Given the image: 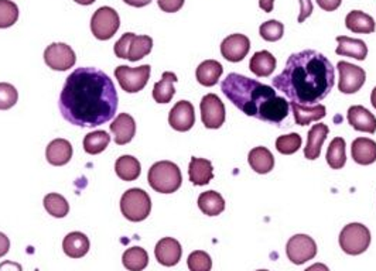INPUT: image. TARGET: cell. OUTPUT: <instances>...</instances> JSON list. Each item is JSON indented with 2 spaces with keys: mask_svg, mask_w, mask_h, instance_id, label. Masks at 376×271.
<instances>
[{
  "mask_svg": "<svg viewBox=\"0 0 376 271\" xmlns=\"http://www.w3.org/2000/svg\"><path fill=\"white\" fill-rule=\"evenodd\" d=\"M118 92L112 80L93 67L77 68L66 81L60 95L63 117L80 127L100 126L116 115Z\"/></svg>",
  "mask_w": 376,
  "mask_h": 271,
  "instance_id": "1",
  "label": "cell"
},
{
  "mask_svg": "<svg viewBox=\"0 0 376 271\" xmlns=\"http://www.w3.org/2000/svg\"><path fill=\"white\" fill-rule=\"evenodd\" d=\"M334 83L335 68L324 54L315 50L291 54L284 70L272 80L275 90L304 106H313L325 99L334 88Z\"/></svg>",
  "mask_w": 376,
  "mask_h": 271,
  "instance_id": "2",
  "label": "cell"
},
{
  "mask_svg": "<svg viewBox=\"0 0 376 271\" xmlns=\"http://www.w3.org/2000/svg\"><path fill=\"white\" fill-rule=\"evenodd\" d=\"M221 90L238 109L256 119L265 103L278 96L275 88L235 73L222 81Z\"/></svg>",
  "mask_w": 376,
  "mask_h": 271,
  "instance_id": "3",
  "label": "cell"
},
{
  "mask_svg": "<svg viewBox=\"0 0 376 271\" xmlns=\"http://www.w3.org/2000/svg\"><path fill=\"white\" fill-rule=\"evenodd\" d=\"M147 181L156 192L173 193L182 186L183 176L177 164L172 161H159L150 167Z\"/></svg>",
  "mask_w": 376,
  "mask_h": 271,
  "instance_id": "4",
  "label": "cell"
},
{
  "mask_svg": "<svg viewBox=\"0 0 376 271\" xmlns=\"http://www.w3.org/2000/svg\"><path fill=\"white\" fill-rule=\"evenodd\" d=\"M153 40L149 36H136L135 33L123 34L115 44L113 51L118 58L136 63L152 53Z\"/></svg>",
  "mask_w": 376,
  "mask_h": 271,
  "instance_id": "5",
  "label": "cell"
},
{
  "mask_svg": "<svg viewBox=\"0 0 376 271\" xmlns=\"http://www.w3.org/2000/svg\"><path fill=\"white\" fill-rule=\"evenodd\" d=\"M120 211L127 220L142 222L150 215L152 199L146 191L130 188L120 198Z\"/></svg>",
  "mask_w": 376,
  "mask_h": 271,
  "instance_id": "6",
  "label": "cell"
},
{
  "mask_svg": "<svg viewBox=\"0 0 376 271\" xmlns=\"http://www.w3.org/2000/svg\"><path fill=\"white\" fill-rule=\"evenodd\" d=\"M371 232L362 223H350L340 233V246L350 256H358L368 250Z\"/></svg>",
  "mask_w": 376,
  "mask_h": 271,
  "instance_id": "7",
  "label": "cell"
},
{
  "mask_svg": "<svg viewBox=\"0 0 376 271\" xmlns=\"http://www.w3.org/2000/svg\"><path fill=\"white\" fill-rule=\"evenodd\" d=\"M120 27V18L115 9L103 6L99 7L91 18V31L100 41L110 40Z\"/></svg>",
  "mask_w": 376,
  "mask_h": 271,
  "instance_id": "8",
  "label": "cell"
},
{
  "mask_svg": "<svg viewBox=\"0 0 376 271\" xmlns=\"http://www.w3.org/2000/svg\"><path fill=\"white\" fill-rule=\"evenodd\" d=\"M150 65H142L137 68L120 65L115 70V77L119 81L122 90L127 93H136L147 85L150 80Z\"/></svg>",
  "mask_w": 376,
  "mask_h": 271,
  "instance_id": "9",
  "label": "cell"
},
{
  "mask_svg": "<svg viewBox=\"0 0 376 271\" xmlns=\"http://www.w3.org/2000/svg\"><path fill=\"white\" fill-rule=\"evenodd\" d=\"M286 253L293 265H304L317 255V245L308 235H294L286 246Z\"/></svg>",
  "mask_w": 376,
  "mask_h": 271,
  "instance_id": "10",
  "label": "cell"
},
{
  "mask_svg": "<svg viewBox=\"0 0 376 271\" xmlns=\"http://www.w3.org/2000/svg\"><path fill=\"white\" fill-rule=\"evenodd\" d=\"M44 61L54 71H67L75 65L77 55L66 43H53L44 51Z\"/></svg>",
  "mask_w": 376,
  "mask_h": 271,
  "instance_id": "11",
  "label": "cell"
},
{
  "mask_svg": "<svg viewBox=\"0 0 376 271\" xmlns=\"http://www.w3.org/2000/svg\"><path fill=\"white\" fill-rule=\"evenodd\" d=\"M199 109L201 120L207 129H219L225 123V105L215 93L205 95Z\"/></svg>",
  "mask_w": 376,
  "mask_h": 271,
  "instance_id": "12",
  "label": "cell"
},
{
  "mask_svg": "<svg viewBox=\"0 0 376 271\" xmlns=\"http://www.w3.org/2000/svg\"><path fill=\"white\" fill-rule=\"evenodd\" d=\"M337 70L340 73V83L338 90L343 93L351 95L361 90L367 81V74L364 68L350 64L347 61H340L337 65Z\"/></svg>",
  "mask_w": 376,
  "mask_h": 271,
  "instance_id": "13",
  "label": "cell"
},
{
  "mask_svg": "<svg viewBox=\"0 0 376 271\" xmlns=\"http://www.w3.org/2000/svg\"><path fill=\"white\" fill-rule=\"evenodd\" d=\"M251 50V41L244 34H231L221 44V54L229 63H241Z\"/></svg>",
  "mask_w": 376,
  "mask_h": 271,
  "instance_id": "14",
  "label": "cell"
},
{
  "mask_svg": "<svg viewBox=\"0 0 376 271\" xmlns=\"http://www.w3.org/2000/svg\"><path fill=\"white\" fill-rule=\"evenodd\" d=\"M155 255L157 262L162 266L166 267H173L176 265H179V262L182 260L183 256V249L179 240L173 239V238H163L162 240L157 242L156 249H155Z\"/></svg>",
  "mask_w": 376,
  "mask_h": 271,
  "instance_id": "15",
  "label": "cell"
},
{
  "mask_svg": "<svg viewBox=\"0 0 376 271\" xmlns=\"http://www.w3.org/2000/svg\"><path fill=\"white\" fill-rule=\"evenodd\" d=\"M170 126L177 132H188L195 124L194 106L188 100L177 102L169 115Z\"/></svg>",
  "mask_w": 376,
  "mask_h": 271,
  "instance_id": "16",
  "label": "cell"
},
{
  "mask_svg": "<svg viewBox=\"0 0 376 271\" xmlns=\"http://www.w3.org/2000/svg\"><path fill=\"white\" fill-rule=\"evenodd\" d=\"M110 132L116 144H127L136 134V122L130 115L119 113L110 124Z\"/></svg>",
  "mask_w": 376,
  "mask_h": 271,
  "instance_id": "17",
  "label": "cell"
},
{
  "mask_svg": "<svg viewBox=\"0 0 376 271\" xmlns=\"http://www.w3.org/2000/svg\"><path fill=\"white\" fill-rule=\"evenodd\" d=\"M290 105L282 96H275L271 100L265 103V106L261 109L258 119L272 123V124H281L283 120L288 116Z\"/></svg>",
  "mask_w": 376,
  "mask_h": 271,
  "instance_id": "18",
  "label": "cell"
},
{
  "mask_svg": "<svg viewBox=\"0 0 376 271\" xmlns=\"http://www.w3.org/2000/svg\"><path fill=\"white\" fill-rule=\"evenodd\" d=\"M348 122L357 132H365L374 134L376 132V117L368 109L361 105L351 106L348 109Z\"/></svg>",
  "mask_w": 376,
  "mask_h": 271,
  "instance_id": "19",
  "label": "cell"
},
{
  "mask_svg": "<svg viewBox=\"0 0 376 271\" xmlns=\"http://www.w3.org/2000/svg\"><path fill=\"white\" fill-rule=\"evenodd\" d=\"M328 126L318 123L314 124L307 134V146L304 147V157L307 160H317L321 154V147L328 136Z\"/></svg>",
  "mask_w": 376,
  "mask_h": 271,
  "instance_id": "20",
  "label": "cell"
},
{
  "mask_svg": "<svg viewBox=\"0 0 376 271\" xmlns=\"http://www.w3.org/2000/svg\"><path fill=\"white\" fill-rule=\"evenodd\" d=\"M46 157L51 166L63 167L73 159V146L66 139H56L47 146Z\"/></svg>",
  "mask_w": 376,
  "mask_h": 271,
  "instance_id": "21",
  "label": "cell"
},
{
  "mask_svg": "<svg viewBox=\"0 0 376 271\" xmlns=\"http://www.w3.org/2000/svg\"><path fill=\"white\" fill-rule=\"evenodd\" d=\"M337 43H338V47H337L335 53L338 55L355 58L358 61H364L367 58V55H368L367 44H365V41H362L360 38H351V37H347V36H338L337 37Z\"/></svg>",
  "mask_w": 376,
  "mask_h": 271,
  "instance_id": "22",
  "label": "cell"
},
{
  "mask_svg": "<svg viewBox=\"0 0 376 271\" xmlns=\"http://www.w3.org/2000/svg\"><path fill=\"white\" fill-rule=\"evenodd\" d=\"M290 107L293 110L294 120L298 126H307L313 122H318V120L324 119L327 115L325 106L320 105V103L313 105V106H304V105H298L296 102H291Z\"/></svg>",
  "mask_w": 376,
  "mask_h": 271,
  "instance_id": "23",
  "label": "cell"
},
{
  "mask_svg": "<svg viewBox=\"0 0 376 271\" xmlns=\"http://www.w3.org/2000/svg\"><path fill=\"white\" fill-rule=\"evenodd\" d=\"M352 160L361 166H370L376 161V142L368 137H358L351 146Z\"/></svg>",
  "mask_w": 376,
  "mask_h": 271,
  "instance_id": "24",
  "label": "cell"
},
{
  "mask_svg": "<svg viewBox=\"0 0 376 271\" xmlns=\"http://www.w3.org/2000/svg\"><path fill=\"white\" fill-rule=\"evenodd\" d=\"M91 243L87 235L81 232H71L64 238L63 250L71 259H81L90 252Z\"/></svg>",
  "mask_w": 376,
  "mask_h": 271,
  "instance_id": "25",
  "label": "cell"
},
{
  "mask_svg": "<svg viewBox=\"0 0 376 271\" xmlns=\"http://www.w3.org/2000/svg\"><path fill=\"white\" fill-rule=\"evenodd\" d=\"M188 176H189V181L197 186L209 184L214 179V169H212L211 161L207 159L192 157L188 166Z\"/></svg>",
  "mask_w": 376,
  "mask_h": 271,
  "instance_id": "26",
  "label": "cell"
},
{
  "mask_svg": "<svg viewBox=\"0 0 376 271\" xmlns=\"http://www.w3.org/2000/svg\"><path fill=\"white\" fill-rule=\"evenodd\" d=\"M249 166L258 174H269L275 169V157L266 147H255L248 156Z\"/></svg>",
  "mask_w": 376,
  "mask_h": 271,
  "instance_id": "27",
  "label": "cell"
},
{
  "mask_svg": "<svg viewBox=\"0 0 376 271\" xmlns=\"http://www.w3.org/2000/svg\"><path fill=\"white\" fill-rule=\"evenodd\" d=\"M276 58L272 53L263 50L254 54V57L249 61V70L259 78H266L273 74L276 70Z\"/></svg>",
  "mask_w": 376,
  "mask_h": 271,
  "instance_id": "28",
  "label": "cell"
},
{
  "mask_svg": "<svg viewBox=\"0 0 376 271\" xmlns=\"http://www.w3.org/2000/svg\"><path fill=\"white\" fill-rule=\"evenodd\" d=\"M222 73H224V67L218 61L207 60L198 65L195 71V77L202 87L209 88L218 84V80L221 78Z\"/></svg>",
  "mask_w": 376,
  "mask_h": 271,
  "instance_id": "29",
  "label": "cell"
},
{
  "mask_svg": "<svg viewBox=\"0 0 376 271\" xmlns=\"http://www.w3.org/2000/svg\"><path fill=\"white\" fill-rule=\"evenodd\" d=\"M345 26L348 30L358 34H372L376 28L375 20L361 10L350 11L345 17Z\"/></svg>",
  "mask_w": 376,
  "mask_h": 271,
  "instance_id": "30",
  "label": "cell"
},
{
  "mask_svg": "<svg viewBox=\"0 0 376 271\" xmlns=\"http://www.w3.org/2000/svg\"><path fill=\"white\" fill-rule=\"evenodd\" d=\"M198 208L208 216H218L225 211V201L221 193L207 191L198 196Z\"/></svg>",
  "mask_w": 376,
  "mask_h": 271,
  "instance_id": "31",
  "label": "cell"
},
{
  "mask_svg": "<svg viewBox=\"0 0 376 271\" xmlns=\"http://www.w3.org/2000/svg\"><path fill=\"white\" fill-rule=\"evenodd\" d=\"M177 75L174 73H164L162 81H159L153 88V99L157 103H169L176 95L174 84L177 83Z\"/></svg>",
  "mask_w": 376,
  "mask_h": 271,
  "instance_id": "32",
  "label": "cell"
},
{
  "mask_svg": "<svg viewBox=\"0 0 376 271\" xmlns=\"http://www.w3.org/2000/svg\"><path fill=\"white\" fill-rule=\"evenodd\" d=\"M115 170L116 174L120 180L130 181L137 180L140 173H142V167L137 159H135L133 156H122L116 160L115 164Z\"/></svg>",
  "mask_w": 376,
  "mask_h": 271,
  "instance_id": "33",
  "label": "cell"
},
{
  "mask_svg": "<svg viewBox=\"0 0 376 271\" xmlns=\"http://www.w3.org/2000/svg\"><path fill=\"white\" fill-rule=\"evenodd\" d=\"M347 143L343 137H335L327 150V163L333 170H341L347 163V153H345Z\"/></svg>",
  "mask_w": 376,
  "mask_h": 271,
  "instance_id": "34",
  "label": "cell"
},
{
  "mask_svg": "<svg viewBox=\"0 0 376 271\" xmlns=\"http://www.w3.org/2000/svg\"><path fill=\"white\" fill-rule=\"evenodd\" d=\"M122 263L129 271H143L149 265V255L142 248H130L123 253Z\"/></svg>",
  "mask_w": 376,
  "mask_h": 271,
  "instance_id": "35",
  "label": "cell"
},
{
  "mask_svg": "<svg viewBox=\"0 0 376 271\" xmlns=\"http://www.w3.org/2000/svg\"><path fill=\"white\" fill-rule=\"evenodd\" d=\"M43 203L46 211L54 218H66L70 212V205L67 199L60 193H54V192L47 193L44 196Z\"/></svg>",
  "mask_w": 376,
  "mask_h": 271,
  "instance_id": "36",
  "label": "cell"
},
{
  "mask_svg": "<svg viewBox=\"0 0 376 271\" xmlns=\"http://www.w3.org/2000/svg\"><path fill=\"white\" fill-rule=\"evenodd\" d=\"M109 143H110V136L103 130H96L85 136L84 150L91 156H96L102 153L108 147Z\"/></svg>",
  "mask_w": 376,
  "mask_h": 271,
  "instance_id": "37",
  "label": "cell"
},
{
  "mask_svg": "<svg viewBox=\"0 0 376 271\" xmlns=\"http://www.w3.org/2000/svg\"><path fill=\"white\" fill-rule=\"evenodd\" d=\"M301 136L297 133H290L287 136H281L276 140V149L281 154L284 156H291L294 153H297L301 147Z\"/></svg>",
  "mask_w": 376,
  "mask_h": 271,
  "instance_id": "38",
  "label": "cell"
},
{
  "mask_svg": "<svg viewBox=\"0 0 376 271\" xmlns=\"http://www.w3.org/2000/svg\"><path fill=\"white\" fill-rule=\"evenodd\" d=\"M19 20V7L10 0H0V28H9Z\"/></svg>",
  "mask_w": 376,
  "mask_h": 271,
  "instance_id": "39",
  "label": "cell"
},
{
  "mask_svg": "<svg viewBox=\"0 0 376 271\" xmlns=\"http://www.w3.org/2000/svg\"><path fill=\"white\" fill-rule=\"evenodd\" d=\"M283 33H284V26L278 20H269L259 27L261 37L269 43L279 41L283 37Z\"/></svg>",
  "mask_w": 376,
  "mask_h": 271,
  "instance_id": "40",
  "label": "cell"
},
{
  "mask_svg": "<svg viewBox=\"0 0 376 271\" xmlns=\"http://www.w3.org/2000/svg\"><path fill=\"white\" fill-rule=\"evenodd\" d=\"M187 266L189 271H211L212 260L207 252L195 250L188 256Z\"/></svg>",
  "mask_w": 376,
  "mask_h": 271,
  "instance_id": "41",
  "label": "cell"
},
{
  "mask_svg": "<svg viewBox=\"0 0 376 271\" xmlns=\"http://www.w3.org/2000/svg\"><path fill=\"white\" fill-rule=\"evenodd\" d=\"M19 93L7 83H0V110H9L17 103Z\"/></svg>",
  "mask_w": 376,
  "mask_h": 271,
  "instance_id": "42",
  "label": "cell"
},
{
  "mask_svg": "<svg viewBox=\"0 0 376 271\" xmlns=\"http://www.w3.org/2000/svg\"><path fill=\"white\" fill-rule=\"evenodd\" d=\"M157 4L166 13H176L184 6V0H157Z\"/></svg>",
  "mask_w": 376,
  "mask_h": 271,
  "instance_id": "43",
  "label": "cell"
},
{
  "mask_svg": "<svg viewBox=\"0 0 376 271\" xmlns=\"http://www.w3.org/2000/svg\"><path fill=\"white\" fill-rule=\"evenodd\" d=\"M313 13V3L311 0H300V16H298V23H304L306 18H308Z\"/></svg>",
  "mask_w": 376,
  "mask_h": 271,
  "instance_id": "44",
  "label": "cell"
},
{
  "mask_svg": "<svg viewBox=\"0 0 376 271\" xmlns=\"http://www.w3.org/2000/svg\"><path fill=\"white\" fill-rule=\"evenodd\" d=\"M343 0H317V4L324 11H335L341 6Z\"/></svg>",
  "mask_w": 376,
  "mask_h": 271,
  "instance_id": "45",
  "label": "cell"
},
{
  "mask_svg": "<svg viewBox=\"0 0 376 271\" xmlns=\"http://www.w3.org/2000/svg\"><path fill=\"white\" fill-rule=\"evenodd\" d=\"M9 249H10V240H9V238L4 233L0 232V257L6 256L7 252H9Z\"/></svg>",
  "mask_w": 376,
  "mask_h": 271,
  "instance_id": "46",
  "label": "cell"
},
{
  "mask_svg": "<svg viewBox=\"0 0 376 271\" xmlns=\"http://www.w3.org/2000/svg\"><path fill=\"white\" fill-rule=\"evenodd\" d=\"M0 271H23V267H21V265H19L16 262L6 260L0 265Z\"/></svg>",
  "mask_w": 376,
  "mask_h": 271,
  "instance_id": "47",
  "label": "cell"
},
{
  "mask_svg": "<svg viewBox=\"0 0 376 271\" xmlns=\"http://www.w3.org/2000/svg\"><path fill=\"white\" fill-rule=\"evenodd\" d=\"M273 4H275V0H259V7L266 13H272Z\"/></svg>",
  "mask_w": 376,
  "mask_h": 271,
  "instance_id": "48",
  "label": "cell"
},
{
  "mask_svg": "<svg viewBox=\"0 0 376 271\" xmlns=\"http://www.w3.org/2000/svg\"><path fill=\"white\" fill-rule=\"evenodd\" d=\"M126 4L133 6V7H145L152 3V0H123Z\"/></svg>",
  "mask_w": 376,
  "mask_h": 271,
  "instance_id": "49",
  "label": "cell"
},
{
  "mask_svg": "<svg viewBox=\"0 0 376 271\" xmlns=\"http://www.w3.org/2000/svg\"><path fill=\"white\" fill-rule=\"evenodd\" d=\"M304 271H330V269L325 265H323V263H315V265L310 266L308 269H306Z\"/></svg>",
  "mask_w": 376,
  "mask_h": 271,
  "instance_id": "50",
  "label": "cell"
},
{
  "mask_svg": "<svg viewBox=\"0 0 376 271\" xmlns=\"http://www.w3.org/2000/svg\"><path fill=\"white\" fill-rule=\"evenodd\" d=\"M74 1H77L78 4H83V6H90V4L95 3L96 0H74Z\"/></svg>",
  "mask_w": 376,
  "mask_h": 271,
  "instance_id": "51",
  "label": "cell"
},
{
  "mask_svg": "<svg viewBox=\"0 0 376 271\" xmlns=\"http://www.w3.org/2000/svg\"><path fill=\"white\" fill-rule=\"evenodd\" d=\"M371 103H372V106L376 109V87L372 90V93H371Z\"/></svg>",
  "mask_w": 376,
  "mask_h": 271,
  "instance_id": "52",
  "label": "cell"
},
{
  "mask_svg": "<svg viewBox=\"0 0 376 271\" xmlns=\"http://www.w3.org/2000/svg\"><path fill=\"white\" fill-rule=\"evenodd\" d=\"M258 271H269V270H258Z\"/></svg>",
  "mask_w": 376,
  "mask_h": 271,
  "instance_id": "53",
  "label": "cell"
},
{
  "mask_svg": "<svg viewBox=\"0 0 376 271\" xmlns=\"http://www.w3.org/2000/svg\"><path fill=\"white\" fill-rule=\"evenodd\" d=\"M34 271H38V269H36V270H34Z\"/></svg>",
  "mask_w": 376,
  "mask_h": 271,
  "instance_id": "54",
  "label": "cell"
}]
</instances>
